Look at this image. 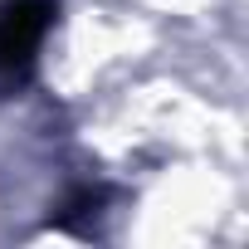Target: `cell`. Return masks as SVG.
Masks as SVG:
<instances>
[{
    "mask_svg": "<svg viewBox=\"0 0 249 249\" xmlns=\"http://www.w3.org/2000/svg\"><path fill=\"white\" fill-rule=\"evenodd\" d=\"M59 20V0H0V88H20Z\"/></svg>",
    "mask_w": 249,
    "mask_h": 249,
    "instance_id": "1",
    "label": "cell"
}]
</instances>
